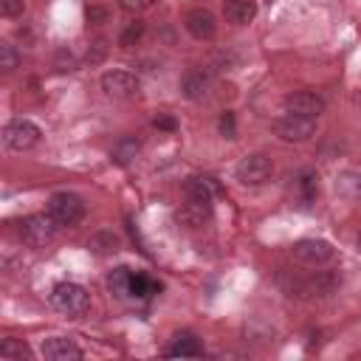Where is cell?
I'll list each match as a JSON object with an SVG mask.
<instances>
[{
  "instance_id": "obj_1",
  "label": "cell",
  "mask_w": 361,
  "mask_h": 361,
  "mask_svg": "<svg viewBox=\"0 0 361 361\" xmlns=\"http://www.w3.org/2000/svg\"><path fill=\"white\" fill-rule=\"evenodd\" d=\"M14 234L25 248H45L56 237V223L51 214H25L14 220Z\"/></svg>"
},
{
  "instance_id": "obj_22",
  "label": "cell",
  "mask_w": 361,
  "mask_h": 361,
  "mask_svg": "<svg viewBox=\"0 0 361 361\" xmlns=\"http://www.w3.org/2000/svg\"><path fill=\"white\" fill-rule=\"evenodd\" d=\"M158 290H161V285H158L149 274H141V271H135V274H133L130 296H135V299H147V296H152V293H158Z\"/></svg>"
},
{
  "instance_id": "obj_19",
  "label": "cell",
  "mask_w": 361,
  "mask_h": 361,
  "mask_svg": "<svg viewBox=\"0 0 361 361\" xmlns=\"http://www.w3.org/2000/svg\"><path fill=\"white\" fill-rule=\"evenodd\" d=\"M138 152H141V141H138L135 135H124V138H118V141L113 144V149H110V161L118 164V166H127V164L135 161Z\"/></svg>"
},
{
  "instance_id": "obj_3",
  "label": "cell",
  "mask_w": 361,
  "mask_h": 361,
  "mask_svg": "<svg viewBox=\"0 0 361 361\" xmlns=\"http://www.w3.org/2000/svg\"><path fill=\"white\" fill-rule=\"evenodd\" d=\"M48 214L56 226L73 228L85 220V200L76 192H54L48 197Z\"/></svg>"
},
{
  "instance_id": "obj_9",
  "label": "cell",
  "mask_w": 361,
  "mask_h": 361,
  "mask_svg": "<svg viewBox=\"0 0 361 361\" xmlns=\"http://www.w3.org/2000/svg\"><path fill=\"white\" fill-rule=\"evenodd\" d=\"M285 113H293V116H305V118H319L322 113H324V107H327V102L319 96V93H313V90H293V93H288L285 96Z\"/></svg>"
},
{
  "instance_id": "obj_15",
  "label": "cell",
  "mask_w": 361,
  "mask_h": 361,
  "mask_svg": "<svg viewBox=\"0 0 361 361\" xmlns=\"http://www.w3.org/2000/svg\"><path fill=\"white\" fill-rule=\"evenodd\" d=\"M223 17L231 25H248L257 17L254 0H223Z\"/></svg>"
},
{
  "instance_id": "obj_13",
  "label": "cell",
  "mask_w": 361,
  "mask_h": 361,
  "mask_svg": "<svg viewBox=\"0 0 361 361\" xmlns=\"http://www.w3.org/2000/svg\"><path fill=\"white\" fill-rule=\"evenodd\" d=\"M214 180L212 178H200V175H189L186 180H183V195H186V200H192V203H200V206H206V209H212V203H214Z\"/></svg>"
},
{
  "instance_id": "obj_11",
  "label": "cell",
  "mask_w": 361,
  "mask_h": 361,
  "mask_svg": "<svg viewBox=\"0 0 361 361\" xmlns=\"http://www.w3.org/2000/svg\"><path fill=\"white\" fill-rule=\"evenodd\" d=\"M39 353L48 358V361H79L85 355V350L71 338V336H51L42 341Z\"/></svg>"
},
{
  "instance_id": "obj_10",
  "label": "cell",
  "mask_w": 361,
  "mask_h": 361,
  "mask_svg": "<svg viewBox=\"0 0 361 361\" xmlns=\"http://www.w3.org/2000/svg\"><path fill=\"white\" fill-rule=\"evenodd\" d=\"M183 25H186V31H189L195 39H200V42H206V39H212V37L217 34V20H214V14H212L209 8H203V6L189 8L186 17H183Z\"/></svg>"
},
{
  "instance_id": "obj_5",
  "label": "cell",
  "mask_w": 361,
  "mask_h": 361,
  "mask_svg": "<svg viewBox=\"0 0 361 361\" xmlns=\"http://www.w3.org/2000/svg\"><path fill=\"white\" fill-rule=\"evenodd\" d=\"M39 127L28 118H14L3 127V147L11 149V152H25L31 147L39 144Z\"/></svg>"
},
{
  "instance_id": "obj_7",
  "label": "cell",
  "mask_w": 361,
  "mask_h": 361,
  "mask_svg": "<svg viewBox=\"0 0 361 361\" xmlns=\"http://www.w3.org/2000/svg\"><path fill=\"white\" fill-rule=\"evenodd\" d=\"M274 135L288 141V144H302L307 138H313L316 133V121L313 118H305V116H293V113H285L279 118H274Z\"/></svg>"
},
{
  "instance_id": "obj_23",
  "label": "cell",
  "mask_w": 361,
  "mask_h": 361,
  "mask_svg": "<svg viewBox=\"0 0 361 361\" xmlns=\"http://www.w3.org/2000/svg\"><path fill=\"white\" fill-rule=\"evenodd\" d=\"M0 355L3 358H14V361H28V358H34V350L23 341V338H3L0 341Z\"/></svg>"
},
{
  "instance_id": "obj_17",
  "label": "cell",
  "mask_w": 361,
  "mask_h": 361,
  "mask_svg": "<svg viewBox=\"0 0 361 361\" xmlns=\"http://www.w3.org/2000/svg\"><path fill=\"white\" fill-rule=\"evenodd\" d=\"M212 217V209H206V206H200V203H192V200H186L178 212H175V220H178V226H183V228H200L206 220Z\"/></svg>"
},
{
  "instance_id": "obj_34",
  "label": "cell",
  "mask_w": 361,
  "mask_h": 361,
  "mask_svg": "<svg viewBox=\"0 0 361 361\" xmlns=\"http://www.w3.org/2000/svg\"><path fill=\"white\" fill-rule=\"evenodd\" d=\"M358 251H361V234H358Z\"/></svg>"
},
{
  "instance_id": "obj_14",
  "label": "cell",
  "mask_w": 361,
  "mask_h": 361,
  "mask_svg": "<svg viewBox=\"0 0 361 361\" xmlns=\"http://www.w3.org/2000/svg\"><path fill=\"white\" fill-rule=\"evenodd\" d=\"M166 355H172V358H197V355H203V347H200V341L192 330H180V333L172 336V344L166 347Z\"/></svg>"
},
{
  "instance_id": "obj_12",
  "label": "cell",
  "mask_w": 361,
  "mask_h": 361,
  "mask_svg": "<svg viewBox=\"0 0 361 361\" xmlns=\"http://www.w3.org/2000/svg\"><path fill=\"white\" fill-rule=\"evenodd\" d=\"M212 87V71L209 68H189L180 79V93L189 102H203Z\"/></svg>"
},
{
  "instance_id": "obj_33",
  "label": "cell",
  "mask_w": 361,
  "mask_h": 361,
  "mask_svg": "<svg viewBox=\"0 0 361 361\" xmlns=\"http://www.w3.org/2000/svg\"><path fill=\"white\" fill-rule=\"evenodd\" d=\"M152 127H155V130H164V133H175V130H178V121H175L169 113H158V116L152 118Z\"/></svg>"
},
{
  "instance_id": "obj_8",
  "label": "cell",
  "mask_w": 361,
  "mask_h": 361,
  "mask_svg": "<svg viewBox=\"0 0 361 361\" xmlns=\"http://www.w3.org/2000/svg\"><path fill=\"white\" fill-rule=\"evenodd\" d=\"M102 93L107 99H133L138 93V76L124 68H113L102 73Z\"/></svg>"
},
{
  "instance_id": "obj_16",
  "label": "cell",
  "mask_w": 361,
  "mask_h": 361,
  "mask_svg": "<svg viewBox=\"0 0 361 361\" xmlns=\"http://www.w3.org/2000/svg\"><path fill=\"white\" fill-rule=\"evenodd\" d=\"M87 248H90L96 257H110V254L121 251V237H118L113 228H99V231L90 234Z\"/></svg>"
},
{
  "instance_id": "obj_20",
  "label": "cell",
  "mask_w": 361,
  "mask_h": 361,
  "mask_svg": "<svg viewBox=\"0 0 361 361\" xmlns=\"http://www.w3.org/2000/svg\"><path fill=\"white\" fill-rule=\"evenodd\" d=\"M130 282H133V271L124 268V265H118V268H113L107 274V290L113 296H118V299H127L130 296Z\"/></svg>"
},
{
  "instance_id": "obj_27",
  "label": "cell",
  "mask_w": 361,
  "mask_h": 361,
  "mask_svg": "<svg viewBox=\"0 0 361 361\" xmlns=\"http://www.w3.org/2000/svg\"><path fill=\"white\" fill-rule=\"evenodd\" d=\"M104 56H107V39H104V37H96L93 42H87V51H85V62H90V65H99V62H104Z\"/></svg>"
},
{
  "instance_id": "obj_26",
  "label": "cell",
  "mask_w": 361,
  "mask_h": 361,
  "mask_svg": "<svg viewBox=\"0 0 361 361\" xmlns=\"http://www.w3.org/2000/svg\"><path fill=\"white\" fill-rule=\"evenodd\" d=\"M76 65H79V59H76V54L71 48H59L54 54V68L59 73H71V71H76Z\"/></svg>"
},
{
  "instance_id": "obj_25",
  "label": "cell",
  "mask_w": 361,
  "mask_h": 361,
  "mask_svg": "<svg viewBox=\"0 0 361 361\" xmlns=\"http://www.w3.org/2000/svg\"><path fill=\"white\" fill-rule=\"evenodd\" d=\"M17 65H20V51L11 42H0V71L11 73Z\"/></svg>"
},
{
  "instance_id": "obj_6",
  "label": "cell",
  "mask_w": 361,
  "mask_h": 361,
  "mask_svg": "<svg viewBox=\"0 0 361 361\" xmlns=\"http://www.w3.org/2000/svg\"><path fill=\"white\" fill-rule=\"evenodd\" d=\"M271 172H274V161L265 152H251V155L240 158L234 166V178L243 186H259L271 178Z\"/></svg>"
},
{
  "instance_id": "obj_31",
  "label": "cell",
  "mask_w": 361,
  "mask_h": 361,
  "mask_svg": "<svg viewBox=\"0 0 361 361\" xmlns=\"http://www.w3.org/2000/svg\"><path fill=\"white\" fill-rule=\"evenodd\" d=\"M237 62V56L231 51H217L214 59H212V71H231Z\"/></svg>"
},
{
  "instance_id": "obj_28",
  "label": "cell",
  "mask_w": 361,
  "mask_h": 361,
  "mask_svg": "<svg viewBox=\"0 0 361 361\" xmlns=\"http://www.w3.org/2000/svg\"><path fill=\"white\" fill-rule=\"evenodd\" d=\"M107 20H110V11L104 6H99V3H87L85 6V23L87 25H104Z\"/></svg>"
},
{
  "instance_id": "obj_24",
  "label": "cell",
  "mask_w": 361,
  "mask_h": 361,
  "mask_svg": "<svg viewBox=\"0 0 361 361\" xmlns=\"http://www.w3.org/2000/svg\"><path fill=\"white\" fill-rule=\"evenodd\" d=\"M144 23L141 20H133V23H127L124 25V31L118 34V48H133L135 42H141V37H144Z\"/></svg>"
},
{
  "instance_id": "obj_29",
  "label": "cell",
  "mask_w": 361,
  "mask_h": 361,
  "mask_svg": "<svg viewBox=\"0 0 361 361\" xmlns=\"http://www.w3.org/2000/svg\"><path fill=\"white\" fill-rule=\"evenodd\" d=\"M217 130H220V135L223 138H237V118H234V113L231 110H223L220 113V118H217Z\"/></svg>"
},
{
  "instance_id": "obj_30",
  "label": "cell",
  "mask_w": 361,
  "mask_h": 361,
  "mask_svg": "<svg viewBox=\"0 0 361 361\" xmlns=\"http://www.w3.org/2000/svg\"><path fill=\"white\" fill-rule=\"evenodd\" d=\"M155 3H158V0H118V6H121L127 14H144V11H149Z\"/></svg>"
},
{
  "instance_id": "obj_4",
  "label": "cell",
  "mask_w": 361,
  "mask_h": 361,
  "mask_svg": "<svg viewBox=\"0 0 361 361\" xmlns=\"http://www.w3.org/2000/svg\"><path fill=\"white\" fill-rule=\"evenodd\" d=\"M290 257L299 265L322 268V265H327L336 257V248L327 240H322V237H302V240L290 243Z\"/></svg>"
},
{
  "instance_id": "obj_18",
  "label": "cell",
  "mask_w": 361,
  "mask_h": 361,
  "mask_svg": "<svg viewBox=\"0 0 361 361\" xmlns=\"http://www.w3.org/2000/svg\"><path fill=\"white\" fill-rule=\"evenodd\" d=\"M333 189L341 200H361V172H353V169L338 172Z\"/></svg>"
},
{
  "instance_id": "obj_21",
  "label": "cell",
  "mask_w": 361,
  "mask_h": 361,
  "mask_svg": "<svg viewBox=\"0 0 361 361\" xmlns=\"http://www.w3.org/2000/svg\"><path fill=\"white\" fill-rule=\"evenodd\" d=\"M296 192H299L302 203H313L319 195V175L313 169H302L296 175Z\"/></svg>"
},
{
  "instance_id": "obj_32",
  "label": "cell",
  "mask_w": 361,
  "mask_h": 361,
  "mask_svg": "<svg viewBox=\"0 0 361 361\" xmlns=\"http://www.w3.org/2000/svg\"><path fill=\"white\" fill-rule=\"evenodd\" d=\"M23 11H25V3L23 0H0V14L3 17L11 20V17H20Z\"/></svg>"
},
{
  "instance_id": "obj_2",
  "label": "cell",
  "mask_w": 361,
  "mask_h": 361,
  "mask_svg": "<svg viewBox=\"0 0 361 361\" xmlns=\"http://www.w3.org/2000/svg\"><path fill=\"white\" fill-rule=\"evenodd\" d=\"M48 302L62 316H82L90 307V293L79 282H56L51 288Z\"/></svg>"
}]
</instances>
